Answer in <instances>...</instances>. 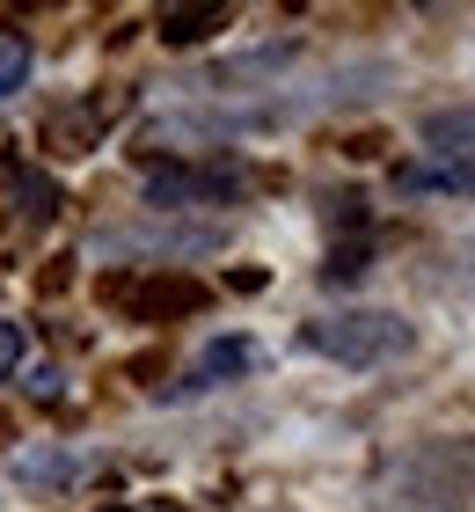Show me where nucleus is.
Here are the masks:
<instances>
[{"instance_id": "1", "label": "nucleus", "mask_w": 475, "mask_h": 512, "mask_svg": "<svg viewBox=\"0 0 475 512\" xmlns=\"http://www.w3.org/2000/svg\"><path fill=\"white\" fill-rule=\"evenodd\" d=\"M373 512H475V432H424L373 476Z\"/></svg>"}, {"instance_id": "2", "label": "nucleus", "mask_w": 475, "mask_h": 512, "mask_svg": "<svg viewBox=\"0 0 475 512\" xmlns=\"http://www.w3.org/2000/svg\"><path fill=\"white\" fill-rule=\"evenodd\" d=\"M410 198H475V103H446L417 118V161L395 169Z\"/></svg>"}, {"instance_id": "3", "label": "nucleus", "mask_w": 475, "mask_h": 512, "mask_svg": "<svg viewBox=\"0 0 475 512\" xmlns=\"http://www.w3.org/2000/svg\"><path fill=\"white\" fill-rule=\"evenodd\" d=\"M300 344L315 359H337V366H359V374H366V366L410 359L417 330H410V315H395V308H337V315H307Z\"/></svg>"}, {"instance_id": "4", "label": "nucleus", "mask_w": 475, "mask_h": 512, "mask_svg": "<svg viewBox=\"0 0 475 512\" xmlns=\"http://www.w3.org/2000/svg\"><path fill=\"white\" fill-rule=\"evenodd\" d=\"M139 191L154 213H198V205H234L249 191V169L242 161H154Z\"/></svg>"}, {"instance_id": "5", "label": "nucleus", "mask_w": 475, "mask_h": 512, "mask_svg": "<svg viewBox=\"0 0 475 512\" xmlns=\"http://www.w3.org/2000/svg\"><path fill=\"white\" fill-rule=\"evenodd\" d=\"M117 308H125L132 322H183V315H198L205 308V278H190L176 264H161V271H139V278H110L103 286Z\"/></svg>"}, {"instance_id": "6", "label": "nucleus", "mask_w": 475, "mask_h": 512, "mask_svg": "<svg viewBox=\"0 0 475 512\" xmlns=\"http://www.w3.org/2000/svg\"><path fill=\"white\" fill-rule=\"evenodd\" d=\"M117 110H125V96H88V103L52 110V118H44V147L52 154H88L95 139L117 125Z\"/></svg>"}, {"instance_id": "7", "label": "nucleus", "mask_w": 475, "mask_h": 512, "mask_svg": "<svg viewBox=\"0 0 475 512\" xmlns=\"http://www.w3.org/2000/svg\"><path fill=\"white\" fill-rule=\"evenodd\" d=\"M264 366V344L256 337H212L198 359H190V374H183V395L190 388H220V381H242V374H256Z\"/></svg>"}, {"instance_id": "8", "label": "nucleus", "mask_w": 475, "mask_h": 512, "mask_svg": "<svg viewBox=\"0 0 475 512\" xmlns=\"http://www.w3.org/2000/svg\"><path fill=\"white\" fill-rule=\"evenodd\" d=\"M227 22H234V8H220V0H205V8H161V44H205Z\"/></svg>"}, {"instance_id": "9", "label": "nucleus", "mask_w": 475, "mask_h": 512, "mask_svg": "<svg viewBox=\"0 0 475 512\" xmlns=\"http://www.w3.org/2000/svg\"><path fill=\"white\" fill-rule=\"evenodd\" d=\"M30 66H37V52H30V37H22V30H0V103H8L15 88L30 81Z\"/></svg>"}, {"instance_id": "10", "label": "nucleus", "mask_w": 475, "mask_h": 512, "mask_svg": "<svg viewBox=\"0 0 475 512\" xmlns=\"http://www.w3.org/2000/svg\"><path fill=\"white\" fill-rule=\"evenodd\" d=\"M15 198H22V213H30V220H52L59 213V183L37 176V169H15Z\"/></svg>"}, {"instance_id": "11", "label": "nucleus", "mask_w": 475, "mask_h": 512, "mask_svg": "<svg viewBox=\"0 0 475 512\" xmlns=\"http://www.w3.org/2000/svg\"><path fill=\"white\" fill-rule=\"evenodd\" d=\"M22 359H30V330L0 315V381H15V374H22Z\"/></svg>"}, {"instance_id": "12", "label": "nucleus", "mask_w": 475, "mask_h": 512, "mask_svg": "<svg viewBox=\"0 0 475 512\" xmlns=\"http://www.w3.org/2000/svg\"><path fill=\"white\" fill-rule=\"evenodd\" d=\"M139 512H183V505H139Z\"/></svg>"}]
</instances>
